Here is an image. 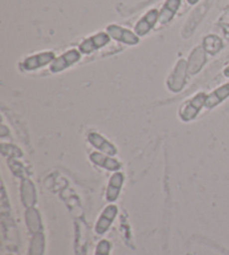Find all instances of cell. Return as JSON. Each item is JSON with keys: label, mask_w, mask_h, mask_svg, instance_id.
Listing matches in <instances>:
<instances>
[{"label": "cell", "mask_w": 229, "mask_h": 255, "mask_svg": "<svg viewBox=\"0 0 229 255\" xmlns=\"http://www.w3.org/2000/svg\"><path fill=\"white\" fill-rule=\"evenodd\" d=\"M229 98V82L228 83L223 84L215 89L212 93H209L206 98V104L205 107L208 109H213L217 107L218 104L225 101Z\"/></svg>", "instance_id": "30bf717a"}, {"label": "cell", "mask_w": 229, "mask_h": 255, "mask_svg": "<svg viewBox=\"0 0 229 255\" xmlns=\"http://www.w3.org/2000/svg\"><path fill=\"white\" fill-rule=\"evenodd\" d=\"M201 46L209 55H216L224 48V40L218 35L209 34L203 39Z\"/></svg>", "instance_id": "7c38bea8"}, {"label": "cell", "mask_w": 229, "mask_h": 255, "mask_svg": "<svg viewBox=\"0 0 229 255\" xmlns=\"http://www.w3.org/2000/svg\"><path fill=\"white\" fill-rule=\"evenodd\" d=\"M82 58V53L77 48H71L64 52L61 55L55 58L54 62L49 65V71L53 74H57L63 71L67 70L75 64L79 63Z\"/></svg>", "instance_id": "5b68a950"}, {"label": "cell", "mask_w": 229, "mask_h": 255, "mask_svg": "<svg viewBox=\"0 0 229 255\" xmlns=\"http://www.w3.org/2000/svg\"><path fill=\"white\" fill-rule=\"evenodd\" d=\"M96 255H109V247L105 248V249L100 248L98 250V254H96Z\"/></svg>", "instance_id": "5bb4252c"}, {"label": "cell", "mask_w": 229, "mask_h": 255, "mask_svg": "<svg viewBox=\"0 0 229 255\" xmlns=\"http://www.w3.org/2000/svg\"><path fill=\"white\" fill-rule=\"evenodd\" d=\"M188 74H189V72H188V62L185 58H180L175 64L167 79V86L169 90L172 91V92L181 91L187 82Z\"/></svg>", "instance_id": "7a4b0ae2"}, {"label": "cell", "mask_w": 229, "mask_h": 255, "mask_svg": "<svg viewBox=\"0 0 229 255\" xmlns=\"http://www.w3.org/2000/svg\"><path fill=\"white\" fill-rule=\"evenodd\" d=\"M188 72L190 75L199 73L207 63V53L203 46L195 47L192 49L189 57H188Z\"/></svg>", "instance_id": "ba28073f"}, {"label": "cell", "mask_w": 229, "mask_h": 255, "mask_svg": "<svg viewBox=\"0 0 229 255\" xmlns=\"http://www.w3.org/2000/svg\"><path fill=\"white\" fill-rule=\"evenodd\" d=\"M56 57H57L56 53L53 51L39 52L37 54H33V55L26 56L24 60L19 63L18 67L24 72L37 71L42 67H45L47 65L49 66Z\"/></svg>", "instance_id": "6da1fadb"}, {"label": "cell", "mask_w": 229, "mask_h": 255, "mask_svg": "<svg viewBox=\"0 0 229 255\" xmlns=\"http://www.w3.org/2000/svg\"><path fill=\"white\" fill-rule=\"evenodd\" d=\"M223 74H224V76L227 77V79H229V65H227L225 68H224Z\"/></svg>", "instance_id": "9a60e30c"}, {"label": "cell", "mask_w": 229, "mask_h": 255, "mask_svg": "<svg viewBox=\"0 0 229 255\" xmlns=\"http://www.w3.org/2000/svg\"><path fill=\"white\" fill-rule=\"evenodd\" d=\"M159 22V10L157 8L150 9L136 21L134 26V31L139 37L148 35L151 30L154 28V26Z\"/></svg>", "instance_id": "52a82bcc"}, {"label": "cell", "mask_w": 229, "mask_h": 255, "mask_svg": "<svg viewBox=\"0 0 229 255\" xmlns=\"http://www.w3.org/2000/svg\"><path fill=\"white\" fill-rule=\"evenodd\" d=\"M105 31L110 35L111 39L115 42L125 44L127 46H135L140 43V37L136 35L134 30L125 28L117 24H110L105 28Z\"/></svg>", "instance_id": "277c9868"}, {"label": "cell", "mask_w": 229, "mask_h": 255, "mask_svg": "<svg viewBox=\"0 0 229 255\" xmlns=\"http://www.w3.org/2000/svg\"><path fill=\"white\" fill-rule=\"evenodd\" d=\"M181 7V0H166L161 9L159 10V22L160 26H166L173 20Z\"/></svg>", "instance_id": "9c48e42d"}, {"label": "cell", "mask_w": 229, "mask_h": 255, "mask_svg": "<svg viewBox=\"0 0 229 255\" xmlns=\"http://www.w3.org/2000/svg\"><path fill=\"white\" fill-rule=\"evenodd\" d=\"M206 98H207V95L203 92H200L183 103L180 110L181 119L183 121L194 120L197 117V115L200 112L201 108L205 107Z\"/></svg>", "instance_id": "8992f818"}, {"label": "cell", "mask_w": 229, "mask_h": 255, "mask_svg": "<svg viewBox=\"0 0 229 255\" xmlns=\"http://www.w3.org/2000/svg\"><path fill=\"white\" fill-rule=\"evenodd\" d=\"M91 159H92V161L98 163L99 166L109 168L110 170L117 169V168L120 167V163H118L115 159L111 158V156H108V154L94 152L91 154Z\"/></svg>", "instance_id": "4fadbf2b"}, {"label": "cell", "mask_w": 229, "mask_h": 255, "mask_svg": "<svg viewBox=\"0 0 229 255\" xmlns=\"http://www.w3.org/2000/svg\"><path fill=\"white\" fill-rule=\"evenodd\" d=\"M89 141L92 145H94L96 149H99L101 152L108 154V156H114L117 152L116 148L110 141L96 132H92L89 134Z\"/></svg>", "instance_id": "8fae6325"}, {"label": "cell", "mask_w": 229, "mask_h": 255, "mask_svg": "<svg viewBox=\"0 0 229 255\" xmlns=\"http://www.w3.org/2000/svg\"><path fill=\"white\" fill-rule=\"evenodd\" d=\"M110 42H111V37L107 31H99V33L91 35L82 40L77 49L82 53V55H90V54L108 46Z\"/></svg>", "instance_id": "3957f363"}, {"label": "cell", "mask_w": 229, "mask_h": 255, "mask_svg": "<svg viewBox=\"0 0 229 255\" xmlns=\"http://www.w3.org/2000/svg\"><path fill=\"white\" fill-rule=\"evenodd\" d=\"M187 2L189 3V4H191V6H194V4L199 2V0H187Z\"/></svg>", "instance_id": "2e32d148"}]
</instances>
